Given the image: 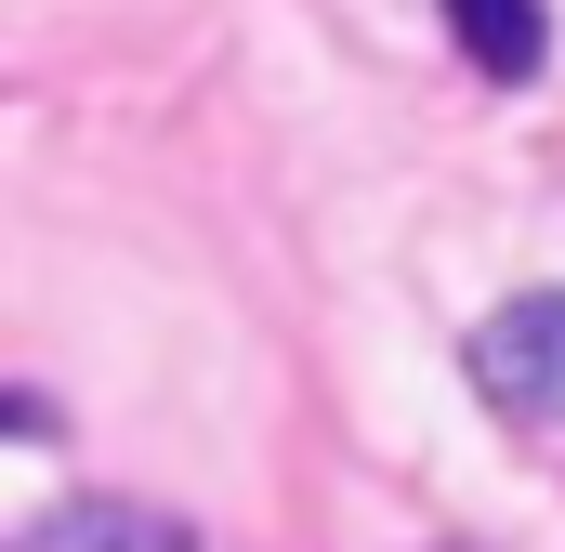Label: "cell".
<instances>
[{"label": "cell", "instance_id": "cell-3", "mask_svg": "<svg viewBox=\"0 0 565 552\" xmlns=\"http://www.w3.org/2000/svg\"><path fill=\"white\" fill-rule=\"evenodd\" d=\"M40 552H198V527H171L158 500H66Z\"/></svg>", "mask_w": 565, "mask_h": 552}, {"label": "cell", "instance_id": "cell-2", "mask_svg": "<svg viewBox=\"0 0 565 552\" xmlns=\"http://www.w3.org/2000/svg\"><path fill=\"white\" fill-rule=\"evenodd\" d=\"M434 13H447L460 66L500 79V93H526V79L553 66V0H434Z\"/></svg>", "mask_w": 565, "mask_h": 552}, {"label": "cell", "instance_id": "cell-1", "mask_svg": "<svg viewBox=\"0 0 565 552\" xmlns=\"http://www.w3.org/2000/svg\"><path fill=\"white\" fill-rule=\"evenodd\" d=\"M460 369H473V395H487L500 421L553 434V421H565V289H513L500 316H473Z\"/></svg>", "mask_w": 565, "mask_h": 552}]
</instances>
